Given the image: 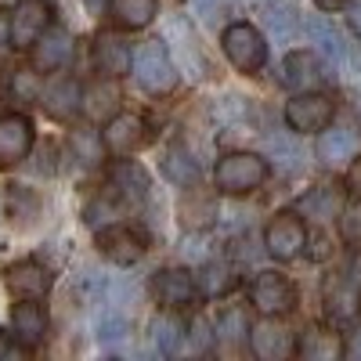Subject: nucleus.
Returning a JSON list of instances; mask_svg holds the SVG:
<instances>
[{
  "label": "nucleus",
  "instance_id": "4",
  "mask_svg": "<svg viewBox=\"0 0 361 361\" xmlns=\"http://www.w3.org/2000/svg\"><path fill=\"white\" fill-rule=\"evenodd\" d=\"M51 15H54V8L47 0H22L8 15V44L15 51H29L51 29Z\"/></svg>",
  "mask_w": 361,
  "mask_h": 361
},
{
  "label": "nucleus",
  "instance_id": "29",
  "mask_svg": "<svg viewBox=\"0 0 361 361\" xmlns=\"http://www.w3.org/2000/svg\"><path fill=\"white\" fill-rule=\"evenodd\" d=\"M235 279H238V275H235L228 264H206V267H202V279H199L195 286H199L206 296H224V293L235 286Z\"/></svg>",
  "mask_w": 361,
  "mask_h": 361
},
{
  "label": "nucleus",
  "instance_id": "7",
  "mask_svg": "<svg viewBox=\"0 0 361 361\" xmlns=\"http://www.w3.org/2000/svg\"><path fill=\"white\" fill-rule=\"evenodd\" d=\"M333 112L336 109L325 94H318V90H300V94L286 105V123L296 134H314V130H325L333 123Z\"/></svg>",
  "mask_w": 361,
  "mask_h": 361
},
{
  "label": "nucleus",
  "instance_id": "2",
  "mask_svg": "<svg viewBox=\"0 0 361 361\" xmlns=\"http://www.w3.org/2000/svg\"><path fill=\"white\" fill-rule=\"evenodd\" d=\"M130 73L137 76L141 90H148V94H170L177 87V66H173V58H170L163 40L141 44L137 54L130 58Z\"/></svg>",
  "mask_w": 361,
  "mask_h": 361
},
{
  "label": "nucleus",
  "instance_id": "6",
  "mask_svg": "<svg viewBox=\"0 0 361 361\" xmlns=\"http://www.w3.org/2000/svg\"><path fill=\"white\" fill-rule=\"evenodd\" d=\"M307 246V228L304 221H300L296 214H275L271 217V224L264 228V250L275 257V260H293L300 257Z\"/></svg>",
  "mask_w": 361,
  "mask_h": 361
},
{
  "label": "nucleus",
  "instance_id": "33",
  "mask_svg": "<svg viewBox=\"0 0 361 361\" xmlns=\"http://www.w3.org/2000/svg\"><path fill=\"white\" fill-rule=\"evenodd\" d=\"M15 90H18V94H33V90H37L33 73H18V76H15Z\"/></svg>",
  "mask_w": 361,
  "mask_h": 361
},
{
  "label": "nucleus",
  "instance_id": "23",
  "mask_svg": "<svg viewBox=\"0 0 361 361\" xmlns=\"http://www.w3.org/2000/svg\"><path fill=\"white\" fill-rule=\"evenodd\" d=\"M148 336H152V347L163 357H173L180 350V343H185V325H180L177 318H170V314H156L152 322H148Z\"/></svg>",
  "mask_w": 361,
  "mask_h": 361
},
{
  "label": "nucleus",
  "instance_id": "1",
  "mask_svg": "<svg viewBox=\"0 0 361 361\" xmlns=\"http://www.w3.org/2000/svg\"><path fill=\"white\" fill-rule=\"evenodd\" d=\"M264 180H267V159L257 152H228L214 170V185L224 195H250Z\"/></svg>",
  "mask_w": 361,
  "mask_h": 361
},
{
  "label": "nucleus",
  "instance_id": "28",
  "mask_svg": "<svg viewBox=\"0 0 361 361\" xmlns=\"http://www.w3.org/2000/svg\"><path fill=\"white\" fill-rule=\"evenodd\" d=\"M163 173L173 180L177 188H185V185H195L199 166H195V159L185 152V148H173V152H166V159H163Z\"/></svg>",
  "mask_w": 361,
  "mask_h": 361
},
{
  "label": "nucleus",
  "instance_id": "32",
  "mask_svg": "<svg viewBox=\"0 0 361 361\" xmlns=\"http://www.w3.org/2000/svg\"><path fill=\"white\" fill-rule=\"evenodd\" d=\"M343 238L354 246H361V202H354L343 214Z\"/></svg>",
  "mask_w": 361,
  "mask_h": 361
},
{
  "label": "nucleus",
  "instance_id": "25",
  "mask_svg": "<svg viewBox=\"0 0 361 361\" xmlns=\"http://www.w3.org/2000/svg\"><path fill=\"white\" fill-rule=\"evenodd\" d=\"M340 206H343V192L336 185H322V188H314L300 199V209L311 217H336Z\"/></svg>",
  "mask_w": 361,
  "mask_h": 361
},
{
  "label": "nucleus",
  "instance_id": "31",
  "mask_svg": "<svg viewBox=\"0 0 361 361\" xmlns=\"http://www.w3.org/2000/svg\"><path fill=\"white\" fill-rule=\"evenodd\" d=\"M246 336V314L243 311H224L221 318V340H243Z\"/></svg>",
  "mask_w": 361,
  "mask_h": 361
},
{
  "label": "nucleus",
  "instance_id": "15",
  "mask_svg": "<svg viewBox=\"0 0 361 361\" xmlns=\"http://www.w3.org/2000/svg\"><path fill=\"white\" fill-rule=\"evenodd\" d=\"M47 336V314L37 300H22L11 307V340L18 347H37Z\"/></svg>",
  "mask_w": 361,
  "mask_h": 361
},
{
  "label": "nucleus",
  "instance_id": "37",
  "mask_svg": "<svg viewBox=\"0 0 361 361\" xmlns=\"http://www.w3.org/2000/svg\"><path fill=\"white\" fill-rule=\"evenodd\" d=\"M350 22H354V29H361V0L350 4Z\"/></svg>",
  "mask_w": 361,
  "mask_h": 361
},
{
  "label": "nucleus",
  "instance_id": "40",
  "mask_svg": "<svg viewBox=\"0 0 361 361\" xmlns=\"http://www.w3.org/2000/svg\"><path fill=\"white\" fill-rule=\"evenodd\" d=\"M195 4H199V8H206V11H209V8H214V4H221V0H195Z\"/></svg>",
  "mask_w": 361,
  "mask_h": 361
},
{
  "label": "nucleus",
  "instance_id": "19",
  "mask_svg": "<svg viewBox=\"0 0 361 361\" xmlns=\"http://www.w3.org/2000/svg\"><path fill=\"white\" fill-rule=\"evenodd\" d=\"M361 148V137L350 130V127H340V130H325L318 137V159L325 166H340L347 159H354V152Z\"/></svg>",
  "mask_w": 361,
  "mask_h": 361
},
{
  "label": "nucleus",
  "instance_id": "3",
  "mask_svg": "<svg viewBox=\"0 0 361 361\" xmlns=\"http://www.w3.org/2000/svg\"><path fill=\"white\" fill-rule=\"evenodd\" d=\"M221 47L238 73H260L267 62V44L260 37V29L250 22H231L221 37Z\"/></svg>",
  "mask_w": 361,
  "mask_h": 361
},
{
  "label": "nucleus",
  "instance_id": "18",
  "mask_svg": "<svg viewBox=\"0 0 361 361\" xmlns=\"http://www.w3.org/2000/svg\"><path fill=\"white\" fill-rule=\"evenodd\" d=\"M44 102H47V112L54 116V119H73L83 105V90H80V83L73 80V76H58L47 90H44Z\"/></svg>",
  "mask_w": 361,
  "mask_h": 361
},
{
  "label": "nucleus",
  "instance_id": "10",
  "mask_svg": "<svg viewBox=\"0 0 361 361\" xmlns=\"http://www.w3.org/2000/svg\"><path fill=\"white\" fill-rule=\"evenodd\" d=\"M33 148V119L22 112L0 116V170L18 166Z\"/></svg>",
  "mask_w": 361,
  "mask_h": 361
},
{
  "label": "nucleus",
  "instance_id": "22",
  "mask_svg": "<svg viewBox=\"0 0 361 361\" xmlns=\"http://www.w3.org/2000/svg\"><path fill=\"white\" fill-rule=\"evenodd\" d=\"M307 37L318 44V51L329 58V62H343L347 44H343V37H340V29L329 22V18H322V15L307 18Z\"/></svg>",
  "mask_w": 361,
  "mask_h": 361
},
{
  "label": "nucleus",
  "instance_id": "39",
  "mask_svg": "<svg viewBox=\"0 0 361 361\" xmlns=\"http://www.w3.org/2000/svg\"><path fill=\"white\" fill-rule=\"evenodd\" d=\"M83 4H87L90 11H105V8H109V0H83Z\"/></svg>",
  "mask_w": 361,
  "mask_h": 361
},
{
  "label": "nucleus",
  "instance_id": "34",
  "mask_svg": "<svg viewBox=\"0 0 361 361\" xmlns=\"http://www.w3.org/2000/svg\"><path fill=\"white\" fill-rule=\"evenodd\" d=\"M11 354H15V347H11V333H4V329H0V361L11 357Z\"/></svg>",
  "mask_w": 361,
  "mask_h": 361
},
{
  "label": "nucleus",
  "instance_id": "11",
  "mask_svg": "<svg viewBox=\"0 0 361 361\" xmlns=\"http://www.w3.org/2000/svg\"><path fill=\"white\" fill-rule=\"evenodd\" d=\"M250 350L257 357H264V361H282V357H289L296 350V340H293V333H289L286 325L271 322L264 314V322H257L250 329Z\"/></svg>",
  "mask_w": 361,
  "mask_h": 361
},
{
  "label": "nucleus",
  "instance_id": "5",
  "mask_svg": "<svg viewBox=\"0 0 361 361\" xmlns=\"http://www.w3.org/2000/svg\"><path fill=\"white\" fill-rule=\"evenodd\" d=\"M250 300L260 314L279 318V314H289L296 307V289L282 271H260L250 286Z\"/></svg>",
  "mask_w": 361,
  "mask_h": 361
},
{
  "label": "nucleus",
  "instance_id": "20",
  "mask_svg": "<svg viewBox=\"0 0 361 361\" xmlns=\"http://www.w3.org/2000/svg\"><path fill=\"white\" fill-rule=\"evenodd\" d=\"M264 25H267V33L275 37V40H289L296 37V29H300V11L289 4V0H264Z\"/></svg>",
  "mask_w": 361,
  "mask_h": 361
},
{
  "label": "nucleus",
  "instance_id": "38",
  "mask_svg": "<svg viewBox=\"0 0 361 361\" xmlns=\"http://www.w3.org/2000/svg\"><path fill=\"white\" fill-rule=\"evenodd\" d=\"M4 44H8V15L0 11V47H4Z\"/></svg>",
  "mask_w": 361,
  "mask_h": 361
},
{
  "label": "nucleus",
  "instance_id": "24",
  "mask_svg": "<svg viewBox=\"0 0 361 361\" xmlns=\"http://www.w3.org/2000/svg\"><path fill=\"white\" fill-rule=\"evenodd\" d=\"M296 350L307 361H333L343 354V343L336 340V333H325V329H307L304 340L296 343Z\"/></svg>",
  "mask_w": 361,
  "mask_h": 361
},
{
  "label": "nucleus",
  "instance_id": "36",
  "mask_svg": "<svg viewBox=\"0 0 361 361\" xmlns=\"http://www.w3.org/2000/svg\"><path fill=\"white\" fill-rule=\"evenodd\" d=\"M347 354H350V357H361V329H357V333H354V340H350Z\"/></svg>",
  "mask_w": 361,
  "mask_h": 361
},
{
  "label": "nucleus",
  "instance_id": "9",
  "mask_svg": "<svg viewBox=\"0 0 361 361\" xmlns=\"http://www.w3.org/2000/svg\"><path fill=\"white\" fill-rule=\"evenodd\" d=\"M195 293H199V286L192 279V271H185V267H163V271H156V279H152V296H156V304L163 311L192 307Z\"/></svg>",
  "mask_w": 361,
  "mask_h": 361
},
{
  "label": "nucleus",
  "instance_id": "16",
  "mask_svg": "<svg viewBox=\"0 0 361 361\" xmlns=\"http://www.w3.org/2000/svg\"><path fill=\"white\" fill-rule=\"evenodd\" d=\"M98 250L112 260V264H119V267H127V264H137L141 260V253H145V243L130 231V228H123V224H116V228H105V231H98Z\"/></svg>",
  "mask_w": 361,
  "mask_h": 361
},
{
  "label": "nucleus",
  "instance_id": "17",
  "mask_svg": "<svg viewBox=\"0 0 361 361\" xmlns=\"http://www.w3.org/2000/svg\"><path fill=\"white\" fill-rule=\"evenodd\" d=\"M130 58L134 54L127 51V44L119 37H112V33H102L94 40V69L102 76H109V80H123L130 73Z\"/></svg>",
  "mask_w": 361,
  "mask_h": 361
},
{
  "label": "nucleus",
  "instance_id": "26",
  "mask_svg": "<svg viewBox=\"0 0 361 361\" xmlns=\"http://www.w3.org/2000/svg\"><path fill=\"white\" fill-rule=\"evenodd\" d=\"M177 214L185 221V228H202V224L214 221V202H206V195H199L185 185V195L177 202Z\"/></svg>",
  "mask_w": 361,
  "mask_h": 361
},
{
  "label": "nucleus",
  "instance_id": "14",
  "mask_svg": "<svg viewBox=\"0 0 361 361\" xmlns=\"http://www.w3.org/2000/svg\"><path fill=\"white\" fill-rule=\"evenodd\" d=\"M282 80L293 90H314L329 80V73H325V62L314 51H293L282 66Z\"/></svg>",
  "mask_w": 361,
  "mask_h": 361
},
{
  "label": "nucleus",
  "instance_id": "35",
  "mask_svg": "<svg viewBox=\"0 0 361 361\" xmlns=\"http://www.w3.org/2000/svg\"><path fill=\"white\" fill-rule=\"evenodd\" d=\"M314 4L322 11H340V8H347V0H314Z\"/></svg>",
  "mask_w": 361,
  "mask_h": 361
},
{
  "label": "nucleus",
  "instance_id": "21",
  "mask_svg": "<svg viewBox=\"0 0 361 361\" xmlns=\"http://www.w3.org/2000/svg\"><path fill=\"white\" fill-rule=\"evenodd\" d=\"M109 4L119 29H145L159 11V0H109Z\"/></svg>",
  "mask_w": 361,
  "mask_h": 361
},
{
  "label": "nucleus",
  "instance_id": "13",
  "mask_svg": "<svg viewBox=\"0 0 361 361\" xmlns=\"http://www.w3.org/2000/svg\"><path fill=\"white\" fill-rule=\"evenodd\" d=\"M33 51V69L37 73H54V69H62L73 62V37L66 33V29H47V33L29 47Z\"/></svg>",
  "mask_w": 361,
  "mask_h": 361
},
{
  "label": "nucleus",
  "instance_id": "30",
  "mask_svg": "<svg viewBox=\"0 0 361 361\" xmlns=\"http://www.w3.org/2000/svg\"><path fill=\"white\" fill-rule=\"evenodd\" d=\"M83 102H87L83 109H87L90 116H105V112H112V105L119 102V87H116V80L105 76L98 87H90V90H87Z\"/></svg>",
  "mask_w": 361,
  "mask_h": 361
},
{
  "label": "nucleus",
  "instance_id": "8",
  "mask_svg": "<svg viewBox=\"0 0 361 361\" xmlns=\"http://www.w3.org/2000/svg\"><path fill=\"white\" fill-rule=\"evenodd\" d=\"M145 137H148V127L134 112H112L105 119V130H102V145L112 156H134L145 145Z\"/></svg>",
  "mask_w": 361,
  "mask_h": 361
},
{
  "label": "nucleus",
  "instance_id": "12",
  "mask_svg": "<svg viewBox=\"0 0 361 361\" xmlns=\"http://www.w3.org/2000/svg\"><path fill=\"white\" fill-rule=\"evenodd\" d=\"M4 286L18 300H40L51 289V271L40 267V264H33V260H22V264H11L4 271Z\"/></svg>",
  "mask_w": 361,
  "mask_h": 361
},
{
  "label": "nucleus",
  "instance_id": "27",
  "mask_svg": "<svg viewBox=\"0 0 361 361\" xmlns=\"http://www.w3.org/2000/svg\"><path fill=\"white\" fill-rule=\"evenodd\" d=\"M112 180H116V185H119V192H123L127 199H145L148 195V188H152V185H148V173L141 170V166H134V163H119L116 170H112Z\"/></svg>",
  "mask_w": 361,
  "mask_h": 361
}]
</instances>
